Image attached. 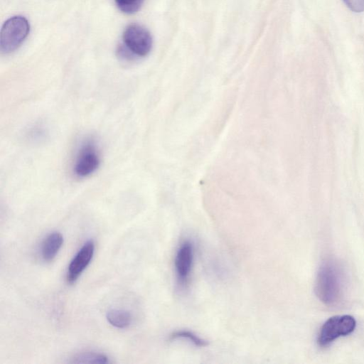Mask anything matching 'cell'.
<instances>
[{"instance_id": "1", "label": "cell", "mask_w": 364, "mask_h": 364, "mask_svg": "<svg viewBox=\"0 0 364 364\" xmlns=\"http://www.w3.org/2000/svg\"><path fill=\"white\" fill-rule=\"evenodd\" d=\"M341 273L340 269L331 261H325L320 267L315 291L323 303L332 306L339 302L343 289Z\"/></svg>"}, {"instance_id": "2", "label": "cell", "mask_w": 364, "mask_h": 364, "mask_svg": "<svg viewBox=\"0 0 364 364\" xmlns=\"http://www.w3.org/2000/svg\"><path fill=\"white\" fill-rule=\"evenodd\" d=\"M29 31V22L25 17L15 16L9 18L1 29V51L4 53L14 51L28 36Z\"/></svg>"}, {"instance_id": "3", "label": "cell", "mask_w": 364, "mask_h": 364, "mask_svg": "<svg viewBox=\"0 0 364 364\" xmlns=\"http://www.w3.org/2000/svg\"><path fill=\"white\" fill-rule=\"evenodd\" d=\"M100 161V154L95 141L92 139H86L77 149L73 172L77 178H87L97 170Z\"/></svg>"}, {"instance_id": "4", "label": "cell", "mask_w": 364, "mask_h": 364, "mask_svg": "<svg viewBox=\"0 0 364 364\" xmlns=\"http://www.w3.org/2000/svg\"><path fill=\"white\" fill-rule=\"evenodd\" d=\"M356 326L355 318L350 315L334 316L329 318L321 326L317 342L327 346L335 339L351 333Z\"/></svg>"}, {"instance_id": "5", "label": "cell", "mask_w": 364, "mask_h": 364, "mask_svg": "<svg viewBox=\"0 0 364 364\" xmlns=\"http://www.w3.org/2000/svg\"><path fill=\"white\" fill-rule=\"evenodd\" d=\"M124 45L135 55L144 57L152 48V37L149 31L139 24H130L124 29Z\"/></svg>"}, {"instance_id": "6", "label": "cell", "mask_w": 364, "mask_h": 364, "mask_svg": "<svg viewBox=\"0 0 364 364\" xmlns=\"http://www.w3.org/2000/svg\"><path fill=\"white\" fill-rule=\"evenodd\" d=\"M193 245L189 240L183 241L177 250L174 265L180 285H185L189 278L193 262Z\"/></svg>"}, {"instance_id": "7", "label": "cell", "mask_w": 364, "mask_h": 364, "mask_svg": "<svg viewBox=\"0 0 364 364\" xmlns=\"http://www.w3.org/2000/svg\"><path fill=\"white\" fill-rule=\"evenodd\" d=\"M95 252V243L92 240L85 242L70 262L67 280L74 283L90 263Z\"/></svg>"}, {"instance_id": "8", "label": "cell", "mask_w": 364, "mask_h": 364, "mask_svg": "<svg viewBox=\"0 0 364 364\" xmlns=\"http://www.w3.org/2000/svg\"><path fill=\"white\" fill-rule=\"evenodd\" d=\"M63 243V237L59 232L50 233L43 241L41 248V257L46 262L52 261Z\"/></svg>"}, {"instance_id": "9", "label": "cell", "mask_w": 364, "mask_h": 364, "mask_svg": "<svg viewBox=\"0 0 364 364\" xmlns=\"http://www.w3.org/2000/svg\"><path fill=\"white\" fill-rule=\"evenodd\" d=\"M107 321L113 326L118 328H126L132 323V315L126 310L110 309L107 312Z\"/></svg>"}, {"instance_id": "10", "label": "cell", "mask_w": 364, "mask_h": 364, "mask_svg": "<svg viewBox=\"0 0 364 364\" xmlns=\"http://www.w3.org/2000/svg\"><path fill=\"white\" fill-rule=\"evenodd\" d=\"M70 363L106 364L109 360L107 355L102 353L86 351L75 355L69 361Z\"/></svg>"}, {"instance_id": "11", "label": "cell", "mask_w": 364, "mask_h": 364, "mask_svg": "<svg viewBox=\"0 0 364 364\" xmlns=\"http://www.w3.org/2000/svg\"><path fill=\"white\" fill-rule=\"evenodd\" d=\"M168 339L170 341H173L176 339H184L193 343L194 346L198 347H204L208 344V342L203 338H201L194 333L186 330H181L173 332L170 335Z\"/></svg>"}, {"instance_id": "12", "label": "cell", "mask_w": 364, "mask_h": 364, "mask_svg": "<svg viewBox=\"0 0 364 364\" xmlns=\"http://www.w3.org/2000/svg\"><path fill=\"white\" fill-rule=\"evenodd\" d=\"M118 9L124 14H132L137 12L144 0H114Z\"/></svg>"}, {"instance_id": "13", "label": "cell", "mask_w": 364, "mask_h": 364, "mask_svg": "<svg viewBox=\"0 0 364 364\" xmlns=\"http://www.w3.org/2000/svg\"><path fill=\"white\" fill-rule=\"evenodd\" d=\"M343 1L354 12L360 13L364 11V0H343Z\"/></svg>"}]
</instances>
